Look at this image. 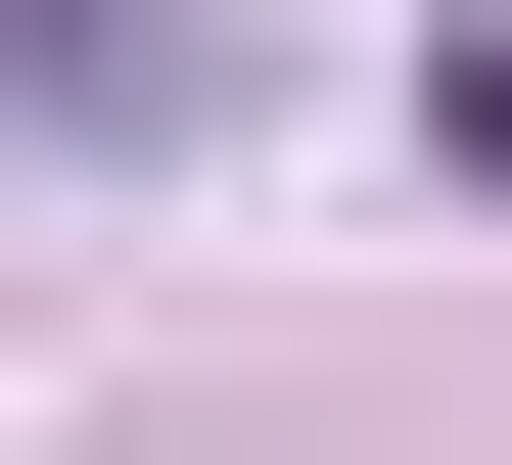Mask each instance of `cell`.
I'll use <instances>...</instances> for the list:
<instances>
[{"label":"cell","mask_w":512,"mask_h":465,"mask_svg":"<svg viewBox=\"0 0 512 465\" xmlns=\"http://www.w3.org/2000/svg\"><path fill=\"white\" fill-rule=\"evenodd\" d=\"M419 140H466V186H512V0H466V47H419Z\"/></svg>","instance_id":"obj_2"},{"label":"cell","mask_w":512,"mask_h":465,"mask_svg":"<svg viewBox=\"0 0 512 465\" xmlns=\"http://www.w3.org/2000/svg\"><path fill=\"white\" fill-rule=\"evenodd\" d=\"M233 140V0H0V186H187Z\"/></svg>","instance_id":"obj_1"}]
</instances>
